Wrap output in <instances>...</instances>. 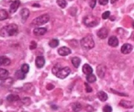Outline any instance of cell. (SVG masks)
Masks as SVG:
<instances>
[{"mask_svg": "<svg viewBox=\"0 0 134 112\" xmlns=\"http://www.w3.org/2000/svg\"><path fill=\"white\" fill-rule=\"evenodd\" d=\"M19 33V28L16 24L12 23L10 25L4 27L0 30V35L2 37H8V36H15Z\"/></svg>", "mask_w": 134, "mask_h": 112, "instance_id": "obj_1", "label": "cell"}, {"mask_svg": "<svg viewBox=\"0 0 134 112\" xmlns=\"http://www.w3.org/2000/svg\"><path fill=\"white\" fill-rule=\"evenodd\" d=\"M81 46L86 50H91L95 47V41L93 40V37L91 35H86L80 41Z\"/></svg>", "mask_w": 134, "mask_h": 112, "instance_id": "obj_2", "label": "cell"}, {"mask_svg": "<svg viewBox=\"0 0 134 112\" xmlns=\"http://www.w3.org/2000/svg\"><path fill=\"white\" fill-rule=\"evenodd\" d=\"M84 24L86 25L88 28H92V27H96L97 25H98L99 20L97 17L93 15H87L86 17L84 18V20H83Z\"/></svg>", "mask_w": 134, "mask_h": 112, "instance_id": "obj_3", "label": "cell"}, {"mask_svg": "<svg viewBox=\"0 0 134 112\" xmlns=\"http://www.w3.org/2000/svg\"><path fill=\"white\" fill-rule=\"evenodd\" d=\"M49 20H50V16L48 14H44V15H41L40 17L36 18L35 19H33L31 24L35 25V26H40V25H43L47 23Z\"/></svg>", "mask_w": 134, "mask_h": 112, "instance_id": "obj_4", "label": "cell"}, {"mask_svg": "<svg viewBox=\"0 0 134 112\" xmlns=\"http://www.w3.org/2000/svg\"><path fill=\"white\" fill-rule=\"evenodd\" d=\"M70 73H71V70H70L69 67H63V68H61V69L57 72V74H56L55 75H57V76L61 79H64L70 75Z\"/></svg>", "mask_w": 134, "mask_h": 112, "instance_id": "obj_5", "label": "cell"}, {"mask_svg": "<svg viewBox=\"0 0 134 112\" xmlns=\"http://www.w3.org/2000/svg\"><path fill=\"white\" fill-rule=\"evenodd\" d=\"M108 33H109V31H108V29L101 28L100 30L97 31V36H98V38H100V39H106L108 36Z\"/></svg>", "mask_w": 134, "mask_h": 112, "instance_id": "obj_6", "label": "cell"}, {"mask_svg": "<svg viewBox=\"0 0 134 112\" xmlns=\"http://www.w3.org/2000/svg\"><path fill=\"white\" fill-rule=\"evenodd\" d=\"M106 66L103 65V64H99L97 68V75L100 78H103L106 75Z\"/></svg>", "mask_w": 134, "mask_h": 112, "instance_id": "obj_7", "label": "cell"}, {"mask_svg": "<svg viewBox=\"0 0 134 112\" xmlns=\"http://www.w3.org/2000/svg\"><path fill=\"white\" fill-rule=\"evenodd\" d=\"M19 6H20V1L19 0H15V1H13V2L11 3V5H10V13H15L16 11L18 10V8H19Z\"/></svg>", "mask_w": 134, "mask_h": 112, "instance_id": "obj_8", "label": "cell"}, {"mask_svg": "<svg viewBox=\"0 0 134 112\" xmlns=\"http://www.w3.org/2000/svg\"><path fill=\"white\" fill-rule=\"evenodd\" d=\"M132 51V45L130 43H125L121 47V52L123 54H129Z\"/></svg>", "mask_w": 134, "mask_h": 112, "instance_id": "obj_9", "label": "cell"}, {"mask_svg": "<svg viewBox=\"0 0 134 112\" xmlns=\"http://www.w3.org/2000/svg\"><path fill=\"white\" fill-rule=\"evenodd\" d=\"M35 64H36V66H37L38 68H42L45 64L44 57H43V56H38L35 60Z\"/></svg>", "mask_w": 134, "mask_h": 112, "instance_id": "obj_10", "label": "cell"}, {"mask_svg": "<svg viewBox=\"0 0 134 112\" xmlns=\"http://www.w3.org/2000/svg\"><path fill=\"white\" fill-rule=\"evenodd\" d=\"M71 50H70L68 47H61V48L58 50V53L60 54L61 56H66L69 55L71 53Z\"/></svg>", "mask_w": 134, "mask_h": 112, "instance_id": "obj_11", "label": "cell"}, {"mask_svg": "<svg viewBox=\"0 0 134 112\" xmlns=\"http://www.w3.org/2000/svg\"><path fill=\"white\" fill-rule=\"evenodd\" d=\"M10 59L6 56H0V66H8L10 64Z\"/></svg>", "mask_w": 134, "mask_h": 112, "instance_id": "obj_12", "label": "cell"}, {"mask_svg": "<svg viewBox=\"0 0 134 112\" xmlns=\"http://www.w3.org/2000/svg\"><path fill=\"white\" fill-rule=\"evenodd\" d=\"M46 32H47V29L45 28H36L33 30V33L35 36H42Z\"/></svg>", "mask_w": 134, "mask_h": 112, "instance_id": "obj_13", "label": "cell"}, {"mask_svg": "<svg viewBox=\"0 0 134 112\" xmlns=\"http://www.w3.org/2000/svg\"><path fill=\"white\" fill-rule=\"evenodd\" d=\"M108 45L111 47H117L119 45V40L116 36H112L108 40Z\"/></svg>", "mask_w": 134, "mask_h": 112, "instance_id": "obj_14", "label": "cell"}, {"mask_svg": "<svg viewBox=\"0 0 134 112\" xmlns=\"http://www.w3.org/2000/svg\"><path fill=\"white\" fill-rule=\"evenodd\" d=\"M8 75H9V73L8 70L0 68V80H6L8 78Z\"/></svg>", "mask_w": 134, "mask_h": 112, "instance_id": "obj_15", "label": "cell"}, {"mask_svg": "<svg viewBox=\"0 0 134 112\" xmlns=\"http://www.w3.org/2000/svg\"><path fill=\"white\" fill-rule=\"evenodd\" d=\"M119 106L123 107V108H133V103L131 101H127V100H121L119 102Z\"/></svg>", "mask_w": 134, "mask_h": 112, "instance_id": "obj_16", "label": "cell"}, {"mask_svg": "<svg viewBox=\"0 0 134 112\" xmlns=\"http://www.w3.org/2000/svg\"><path fill=\"white\" fill-rule=\"evenodd\" d=\"M20 16H21V18H22L23 21L26 20L29 18V16H30V10H29L28 8H22V9L20 10Z\"/></svg>", "mask_w": 134, "mask_h": 112, "instance_id": "obj_17", "label": "cell"}, {"mask_svg": "<svg viewBox=\"0 0 134 112\" xmlns=\"http://www.w3.org/2000/svg\"><path fill=\"white\" fill-rule=\"evenodd\" d=\"M83 73L86 74V75H90V74L93 73V69H92V67L89 65V64H84V66H83Z\"/></svg>", "mask_w": 134, "mask_h": 112, "instance_id": "obj_18", "label": "cell"}, {"mask_svg": "<svg viewBox=\"0 0 134 112\" xmlns=\"http://www.w3.org/2000/svg\"><path fill=\"white\" fill-rule=\"evenodd\" d=\"M97 97H98L101 101L108 100V95H107L104 91H99L98 93H97Z\"/></svg>", "mask_w": 134, "mask_h": 112, "instance_id": "obj_19", "label": "cell"}, {"mask_svg": "<svg viewBox=\"0 0 134 112\" xmlns=\"http://www.w3.org/2000/svg\"><path fill=\"white\" fill-rule=\"evenodd\" d=\"M8 18V13L5 9H0V20H6Z\"/></svg>", "mask_w": 134, "mask_h": 112, "instance_id": "obj_20", "label": "cell"}, {"mask_svg": "<svg viewBox=\"0 0 134 112\" xmlns=\"http://www.w3.org/2000/svg\"><path fill=\"white\" fill-rule=\"evenodd\" d=\"M72 64H73V65L75 66V68H77L79 65H80V63H81V60L79 57H73L71 60Z\"/></svg>", "mask_w": 134, "mask_h": 112, "instance_id": "obj_21", "label": "cell"}, {"mask_svg": "<svg viewBox=\"0 0 134 112\" xmlns=\"http://www.w3.org/2000/svg\"><path fill=\"white\" fill-rule=\"evenodd\" d=\"M8 101H9V102H15V101H18L19 100V97L18 95H13V94H11V95L8 96Z\"/></svg>", "mask_w": 134, "mask_h": 112, "instance_id": "obj_22", "label": "cell"}, {"mask_svg": "<svg viewBox=\"0 0 134 112\" xmlns=\"http://www.w3.org/2000/svg\"><path fill=\"white\" fill-rule=\"evenodd\" d=\"M72 108H73V110L75 112H79L82 109V106H81L80 103H74V104L72 105Z\"/></svg>", "mask_w": 134, "mask_h": 112, "instance_id": "obj_23", "label": "cell"}, {"mask_svg": "<svg viewBox=\"0 0 134 112\" xmlns=\"http://www.w3.org/2000/svg\"><path fill=\"white\" fill-rule=\"evenodd\" d=\"M58 45H59V41H58L57 39L51 40L50 42H49V46L52 47V48H55V47H57Z\"/></svg>", "mask_w": 134, "mask_h": 112, "instance_id": "obj_24", "label": "cell"}, {"mask_svg": "<svg viewBox=\"0 0 134 112\" xmlns=\"http://www.w3.org/2000/svg\"><path fill=\"white\" fill-rule=\"evenodd\" d=\"M86 80H87L88 83H94L97 81V77L93 74H90V75H87V76H86Z\"/></svg>", "mask_w": 134, "mask_h": 112, "instance_id": "obj_25", "label": "cell"}, {"mask_svg": "<svg viewBox=\"0 0 134 112\" xmlns=\"http://www.w3.org/2000/svg\"><path fill=\"white\" fill-rule=\"evenodd\" d=\"M16 76H17V78L18 79H20V80H22V79H24L25 77V74L24 73H22V72H21V70H19V71H17L16 72Z\"/></svg>", "mask_w": 134, "mask_h": 112, "instance_id": "obj_26", "label": "cell"}, {"mask_svg": "<svg viewBox=\"0 0 134 112\" xmlns=\"http://www.w3.org/2000/svg\"><path fill=\"white\" fill-rule=\"evenodd\" d=\"M20 70H21V72H22V73H24L25 75H26V74L28 73L29 71H30V66H29V64H22Z\"/></svg>", "mask_w": 134, "mask_h": 112, "instance_id": "obj_27", "label": "cell"}, {"mask_svg": "<svg viewBox=\"0 0 134 112\" xmlns=\"http://www.w3.org/2000/svg\"><path fill=\"white\" fill-rule=\"evenodd\" d=\"M57 4H58V6L62 8H66V6H67V3L65 0H57Z\"/></svg>", "mask_w": 134, "mask_h": 112, "instance_id": "obj_28", "label": "cell"}, {"mask_svg": "<svg viewBox=\"0 0 134 112\" xmlns=\"http://www.w3.org/2000/svg\"><path fill=\"white\" fill-rule=\"evenodd\" d=\"M62 68V65L61 64H56V65H54V67L52 68V74H53V75H56V74H57V72L59 71L60 69H61Z\"/></svg>", "mask_w": 134, "mask_h": 112, "instance_id": "obj_29", "label": "cell"}, {"mask_svg": "<svg viewBox=\"0 0 134 112\" xmlns=\"http://www.w3.org/2000/svg\"><path fill=\"white\" fill-rule=\"evenodd\" d=\"M103 111L104 112H111L112 111V108L109 106V105H107L103 108Z\"/></svg>", "mask_w": 134, "mask_h": 112, "instance_id": "obj_30", "label": "cell"}, {"mask_svg": "<svg viewBox=\"0 0 134 112\" xmlns=\"http://www.w3.org/2000/svg\"><path fill=\"white\" fill-rule=\"evenodd\" d=\"M109 17H110V12L109 11H106V12H104V13L102 14V18L104 19H108Z\"/></svg>", "mask_w": 134, "mask_h": 112, "instance_id": "obj_31", "label": "cell"}, {"mask_svg": "<svg viewBox=\"0 0 134 112\" xmlns=\"http://www.w3.org/2000/svg\"><path fill=\"white\" fill-rule=\"evenodd\" d=\"M22 102L24 103L25 105H30V97H24V98L22 99Z\"/></svg>", "mask_w": 134, "mask_h": 112, "instance_id": "obj_32", "label": "cell"}, {"mask_svg": "<svg viewBox=\"0 0 134 112\" xmlns=\"http://www.w3.org/2000/svg\"><path fill=\"white\" fill-rule=\"evenodd\" d=\"M85 86H86V92H88V93H90V92H92V88H91V86H90L89 85L87 84V83H85Z\"/></svg>", "mask_w": 134, "mask_h": 112, "instance_id": "obj_33", "label": "cell"}, {"mask_svg": "<svg viewBox=\"0 0 134 112\" xmlns=\"http://www.w3.org/2000/svg\"><path fill=\"white\" fill-rule=\"evenodd\" d=\"M98 2L100 5H102V6H105V5L108 4V0H98Z\"/></svg>", "mask_w": 134, "mask_h": 112, "instance_id": "obj_34", "label": "cell"}, {"mask_svg": "<svg viewBox=\"0 0 134 112\" xmlns=\"http://www.w3.org/2000/svg\"><path fill=\"white\" fill-rule=\"evenodd\" d=\"M36 47H37V44H36V42H35V41H32V42L30 43V48L31 49V50H34Z\"/></svg>", "mask_w": 134, "mask_h": 112, "instance_id": "obj_35", "label": "cell"}, {"mask_svg": "<svg viewBox=\"0 0 134 112\" xmlns=\"http://www.w3.org/2000/svg\"><path fill=\"white\" fill-rule=\"evenodd\" d=\"M111 92L112 93H115V94H118V95H120V96H124V97H127V94H122V93H119V92H117L116 90H113V89H111Z\"/></svg>", "mask_w": 134, "mask_h": 112, "instance_id": "obj_36", "label": "cell"}, {"mask_svg": "<svg viewBox=\"0 0 134 112\" xmlns=\"http://www.w3.org/2000/svg\"><path fill=\"white\" fill-rule=\"evenodd\" d=\"M89 5H90V7H91L92 8H95V6H96V0H91Z\"/></svg>", "mask_w": 134, "mask_h": 112, "instance_id": "obj_37", "label": "cell"}, {"mask_svg": "<svg viewBox=\"0 0 134 112\" xmlns=\"http://www.w3.org/2000/svg\"><path fill=\"white\" fill-rule=\"evenodd\" d=\"M117 1H118V0H111V3H112V4H114V3H116Z\"/></svg>", "mask_w": 134, "mask_h": 112, "instance_id": "obj_38", "label": "cell"}]
</instances>
